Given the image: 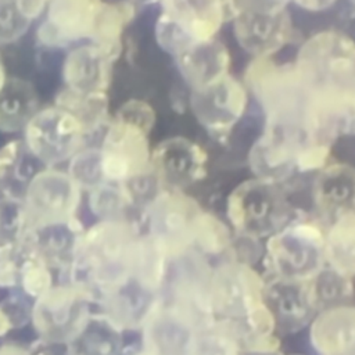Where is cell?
I'll return each mask as SVG.
<instances>
[{
    "mask_svg": "<svg viewBox=\"0 0 355 355\" xmlns=\"http://www.w3.org/2000/svg\"><path fill=\"white\" fill-rule=\"evenodd\" d=\"M67 172L73 182L83 190L87 191L97 184L105 182L98 146H85L68 159Z\"/></svg>",
    "mask_w": 355,
    "mask_h": 355,
    "instance_id": "cell-33",
    "label": "cell"
},
{
    "mask_svg": "<svg viewBox=\"0 0 355 355\" xmlns=\"http://www.w3.org/2000/svg\"><path fill=\"white\" fill-rule=\"evenodd\" d=\"M19 243V241H18ZM21 244V243H19ZM18 288L32 301L43 295L54 286L53 269L32 250L22 245Z\"/></svg>",
    "mask_w": 355,
    "mask_h": 355,
    "instance_id": "cell-31",
    "label": "cell"
},
{
    "mask_svg": "<svg viewBox=\"0 0 355 355\" xmlns=\"http://www.w3.org/2000/svg\"><path fill=\"white\" fill-rule=\"evenodd\" d=\"M230 245L227 226L209 212L200 211L191 225L190 247L201 255H216Z\"/></svg>",
    "mask_w": 355,
    "mask_h": 355,
    "instance_id": "cell-30",
    "label": "cell"
},
{
    "mask_svg": "<svg viewBox=\"0 0 355 355\" xmlns=\"http://www.w3.org/2000/svg\"><path fill=\"white\" fill-rule=\"evenodd\" d=\"M324 262L344 277L355 276V211L334 219L324 233Z\"/></svg>",
    "mask_w": 355,
    "mask_h": 355,
    "instance_id": "cell-26",
    "label": "cell"
},
{
    "mask_svg": "<svg viewBox=\"0 0 355 355\" xmlns=\"http://www.w3.org/2000/svg\"><path fill=\"white\" fill-rule=\"evenodd\" d=\"M330 155V144L329 143H311L308 144L295 159V169L301 172H309L322 169L327 165V159Z\"/></svg>",
    "mask_w": 355,
    "mask_h": 355,
    "instance_id": "cell-38",
    "label": "cell"
},
{
    "mask_svg": "<svg viewBox=\"0 0 355 355\" xmlns=\"http://www.w3.org/2000/svg\"><path fill=\"white\" fill-rule=\"evenodd\" d=\"M136 11L137 7L126 0H103L89 42L97 44L116 61L122 53L123 32L135 19Z\"/></svg>",
    "mask_w": 355,
    "mask_h": 355,
    "instance_id": "cell-25",
    "label": "cell"
},
{
    "mask_svg": "<svg viewBox=\"0 0 355 355\" xmlns=\"http://www.w3.org/2000/svg\"><path fill=\"white\" fill-rule=\"evenodd\" d=\"M36 161L26 150L22 139H11L0 147V186L4 180H18L25 184L36 172L32 166Z\"/></svg>",
    "mask_w": 355,
    "mask_h": 355,
    "instance_id": "cell-32",
    "label": "cell"
},
{
    "mask_svg": "<svg viewBox=\"0 0 355 355\" xmlns=\"http://www.w3.org/2000/svg\"><path fill=\"white\" fill-rule=\"evenodd\" d=\"M313 201L320 212L338 218L355 211V168L326 165L313 183Z\"/></svg>",
    "mask_w": 355,
    "mask_h": 355,
    "instance_id": "cell-22",
    "label": "cell"
},
{
    "mask_svg": "<svg viewBox=\"0 0 355 355\" xmlns=\"http://www.w3.org/2000/svg\"><path fill=\"white\" fill-rule=\"evenodd\" d=\"M352 1H354V3H355V0H352Z\"/></svg>",
    "mask_w": 355,
    "mask_h": 355,
    "instance_id": "cell-46",
    "label": "cell"
},
{
    "mask_svg": "<svg viewBox=\"0 0 355 355\" xmlns=\"http://www.w3.org/2000/svg\"><path fill=\"white\" fill-rule=\"evenodd\" d=\"M200 211L191 198L175 190H159L144 208L148 233L165 244L171 259L191 250L190 230Z\"/></svg>",
    "mask_w": 355,
    "mask_h": 355,
    "instance_id": "cell-12",
    "label": "cell"
},
{
    "mask_svg": "<svg viewBox=\"0 0 355 355\" xmlns=\"http://www.w3.org/2000/svg\"><path fill=\"white\" fill-rule=\"evenodd\" d=\"M103 0H51L35 32L44 50H68L89 42Z\"/></svg>",
    "mask_w": 355,
    "mask_h": 355,
    "instance_id": "cell-10",
    "label": "cell"
},
{
    "mask_svg": "<svg viewBox=\"0 0 355 355\" xmlns=\"http://www.w3.org/2000/svg\"><path fill=\"white\" fill-rule=\"evenodd\" d=\"M243 347L233 329L220 320L198 330L186 351V355H241Z\"/></svg>",
    "mask_w": 355,
    "mask_h": 355,
    "instance_id": "cell-28",
    "label": "cell"
},
{
    "mask_svg": "<svg viewBox=\"0 0 355 355\" xmlns=\"http://www.w3.org/2000/svg\"><path fill=\"white\" fill-rule=\"evenodd\" d=\"M40 107V97L32 82L8 76L0 89V133H22Z\"/></svg>",
    "mask_w": 355,
    "mask_h": 355,
    "instance_id": "cell-23",
    "label": "cell"
},
{
    "mask_svg": "<svg viewBox=\"0 0 355 355\" xmlns=\"http://www.w3.org/2000/svg\"><path fill=\"white\" fill-rule=\"evenodd\" d=\"M126 1H129V3H132L137 7L139 4H148V3H153V1H158V0H126Z\"/></svg>",
    "mask_w": 355,
    "mask_h": 355,
    "instance_id": "cell-44",
    "label": "cell"
},
{
    "mask_svg": "<svg viewBox=\"0 0 355 355\" xmlns=\"http://www.w3.org/2000/svg\"><path fill=\"white\" fill-rule=\"evenodd\" d=\"M0 355H33L31 347L15 341H7L0 344Z\"/></svg>",
    "mask_w": 355,
    "mask_h": 355,
    "instance_id": "cell-40",
    "label": "cell"
},
{
    "mask_svg": "<svg viewBox=\"0 0 355 355\" xmlns=\"http://www.w3.org/2000/svg\"><path fill=\"white\" fill-rule=\"evenodd\" d=\"M98 150L105 182L125 183L151 171L148 133L112 115L101 133Z\"/></svg>",
    "mask_w": 355,
    "mask_h": 355,
    "instance_id": "cell-9",
    "label": "cell"
},
{
    "mask_svg": "<svg viewBox=\"0 0 355 355\" xmlns=\"http://www.w3.org/2000/svg\"><path fill=\"white\" fill-rule=\"evenodd\" d=\"M294 65L308 89L349 83L355 72V42L341 32H319L302 44Z\"/></svg>",
    "mask_w": 355,
    "mask_h": 355,
    "instance_id": "cell-8",
    "label": "cell"
},
{
    "mask_svg": "<svg viewBox=\"0 0 355 355\" xmlns=\"http://www.w3.org/2000/svg\"><path fill=\"white\" fill-rule=\"evenodd\" d=\"M83 193L67 171L57 166L37 169L22 191L24 232L36 226L76 218Z\"/></svg>",
    "mask_w": 355,
    "mask_h": 355,
    "instance_id": "cell-7",
    "label": "cell"
},
{
    "mask_svg": "<svg viewBox=\"0 0 355 355\" xmlns=\"http://www.w3.org/2000/svg\"><path fill=\"white\" fill-rule=\"evenodd\" d=\"M22 248L17 240L0 244V288H18Z\"/></svg>",
    "mask_w": 355,
    "mask_h": 355,
    "instance_id": "cell-35",
    "label": "cell"
},
{
    "mask_svg": "<svg viewBox=\"0 0 355 355\" xmlns=\"http://www.w3.org/2000/svg\"><path fill=\"white\" fill-rule=\"evenodd\" d=\"M83 230L85 227L76 216L69 220L28 229L17 241L36 252L51 269H58L67 275Z\"/></svg>",
    "mask_w": 355,
    "mask_h": 355,
    "instance_id": "cell-18",
    "label": "cell"
},
{
    "mask_svg": "<svg viewBox=\"0 0 355 355\" xmlns=\"http://www.w3.org/2000/svg\"><path fill=\"white\" fill-rule=\"evenodd\" d=\"M32 300L19 288L10 290V294L0 301V312L10 322L12 329H19L31 323Z\"/></svg>",
    "mask_w": 355,
    "mask_h": 355,
    "instance_id": "cell-37",
    "label": "cell"
},
{
    "mask_svg": "<svg viewBox=\"0 0 355 355\" xmlns=\"http://www.w3.org/2000/svg\"><path fill=\"white\" fill-rule=\"evenodd\" d=\"M237 43L254 58L270 57L293 40L291 18L283 6L240 8L233 18Z\"/></svg>",
    "mask_w": 355,
    "mask_h": 355,
    "instance_id": "cell-11",
    "label": "cell"
},
{
    "mask_svg": "<svg viewBox=\"0 0 355 355\" xmlns=\"http://www.w3.org/2000/svg\"><path fill=\"white\" fill-rule=\"evenodd\" d=\"M31 25L32 22L19 12L14 0L0 3V46L18 42Z\"/></svg>",
    "mask_w": 355,
    "mask_h": 355,
    "instance_id": "cell-34",
    "label": "cell"
},
{
    "mask_svg": "<svg viewBox=\"0 0 355 355\" xmlns=\"http://www.w3.org/2000/svg\"><path fill=\"white\" fill-rule=\"evenodd\" d=\"M309 338L319 355H355V306L334 305L311 320Z\"/></svg>",
    "mask_w": 355,
    "mask_h": 355,
    "instance_id": "cell-21",
    "label": "cell"
},
{
    "mask_svg": "<svg viewBox=\"0 0 355 355\" xmlns=\"http://www.w3.org/2000/svg\"><path fill=\"white\" fill-rule=\"evenodd\" d=\"M263 297L275 316L276 326L287 331L300 330L319 312L312 279L282 280L273 277L265 284Z\"/></svg>",
    "mask_w": 355,
    "mask_h": 355,
    "instance_id": "cell-15",
    "label": "cell"
},
{
    "mask_svg": "<svg viewBox=\"0 0 355 355\" xmlns=\"http://www.w3.org/2000/svg\"><path fill=\"white\" fill-rule=\"evenodd\" d=\"M232 226L247 237L272 236L290 223V212L273 182L250 179L239 184L226 200Z\"/></svg>",
    "mask_w": 355,
    "mask_h": 355,
    "instance_id": "cell-6",
    "label": "cell"
},
{
    "mask_svg": "<svg viewBox=\"0 0 355 355\" xmlns=\"http://www.w3.org/2000/svg\"><path fill=\"white\" fill-rule=\"evenodd\" d=\"M324 232L311 220L290 222L269 236L266 259L273 277L282 280L313 279L324 263Z\"/></svg>",
    "mask_w": 355,
    "mask_h": 355,
    "instance_id": "cell-3",
    "label": "cell"
},
{
    "mask_svg": "<svg viewBox=\"0 0 355 355\" xmlns=\"http://www.w3.org/2000/svg\"><path fill=\"white\" fill-rule=\"evenodd\" d=\"M207 159V153L197 143L175 136L158 143L151 151V169L158 182L186 186L205 178Z\"/></svg>",
    "mask_w": 355,
    "mask_h": 355,
    "instance_id": "cell-17",
    "label": "cell"
},
{
    "mask_svg": "<svg viewBox=\"0 0 355 355\" xmlns=\"http://www.w3.org/2000/svg\"><path fill=\"white\" fill-rule=\"evenodd\" d=\"M115 60L92 42L69 47L61 62L62 87L76 93H108Z\"/></svg>",
    "mask_w": 355,
    "mask_h": 355,
    "instance_id": "cell-14",
    "label": "cell"
},
{
    "mask_svg": "<svg viewBox=\"0 0 355 355\" xmlns=\"http://www.w3.org/2000/svg\"><path fill=\"white\" fill-rule=\"evenodd\" d=\"M265 283L248 265L229 262L212 269L209 302L215 320L226 322L240 338L244 322L265 302Z\"/></svg>",
    "mask_w": 355,
    "mask_h": 355,
    "instance_id": "cell-5",
    "label": "cell"
},
{
    "mask_svg": "<svg viewBox=\"0 0 355 355\" xmlns=\"http://www.w3.org/2000/svg\"><path fill=\"white\" fill-rule=\"evenodd\" d=\"M85 193L87 208L97 220L130 219L129 211L133 205L122 184L103 182Z\"/></svg>",
    "mask_w": 355,
    "mask_h": 355,
    "instance_id": "cell-29",
    "label": "cell"
},
{
    "mask_svg": "<svg viewBox=\"0 0 355 355\" xmlns=\"http://www.w3.org/2000/svg\"><path fill=\"white\" fill-rule=\"evenodd\" d=\"M128 355H159V354H157V352H154V351H151L148 348H144L141 345V348H139V349H136V351H133V352H130Z\"/></svg>",
    "mask_w": 355,
    "mask_h": 355,
    "instance_id": "cell-43",
    "label": "cell"
},
{
    "mask_svg": "<svg viewBox=\"0 0 355 355\" xmlns=\"http://www.w3.org/2000/svg\"><path fill=\"white\" fill-rule=\"evenodd\" d=\"M190 100L196 118L215 137L229 135L248 105L247 87L232 75L193 90Z\"/></svg>",
    "mask_w": 355,
    "mask_h": 355,
    "instance_id": "cell-13",
    "label": "cell"
},
{
    "mask_svg": "<svg viewBox=\"0 0 355 355\" xmlns=\"http://www.w3.org/2000/svg\"><path fill=\"white\" fill-rule=\"evenodd\" d=\"M3 1H11V0H0V3H3Z\"/></svg>",
    "mask_w": 355,
    "mask_h": 355,
    "instance_id": "cell-45",
    "label": "cell"
},
{
    "mask_svg": "<svg viewBox=\"0 0 355 355\" xmlns=\"http://www.w3.org/2000/svg\"><path fill=\"white\" fill-rule=\"evenodd\" d=\"M94 302L86 286L64 280L32 302L31 324L40 340L65 345L87 320Z\"/></svg>",
    "mask_w": 355,
    "mask_h": 355,
    "instance_id": "cell-2",
    "label": "cell"
},
{
    "mask_svg": "<svg viewBox=\"0 0 355 355\" xmlns=\"http://www.w3.org/2000/svg\"><path fill=\"white\" fill-rule=\"evenodd\" d=\"M112 118L126 122L129 125L137 126L144 132L150 133V130L155 123V111L144 100L129 98L119 105V108L112 115Z\"/></svg>",
    "mask_w": 355,
    "mask_h": 355,
    "instance_id": "cell-36",
    "label": "cell"
},
{
    "mask_svg": "<svg viewBox=\"0 0 355 355\" xmlns=\"http://www.w3.org/2000/svg\"><path fill=\"white\" fill-rule=\"evenodd\" d=\"M89 136L76 116L55 105H42L22 130L28 153L43 166H58L87 146Z\"/></svg>",
    "mask_w": 355,
    "mask_h": 355,
    "instance_id": "cell-4",
    "label": "cell"
},
{
    "mask_svg": "<svg viewBox=\"0 0 355 355\" xmlns=\"http://www.w3.org/2000/svg\"><path fill=\"white\" fill-rule=\"evenodd\" d=\"M65 351L67 355H123V331L103 312H92Z\"/></svg>",
    "mask_w": 355,
    "mask_h": 355,
    "instance_id": "cell-24",
    "label": "cell"
},
{
    "mask_svg": "<svg viewBox=\"0 0 355 355\" xmlns=\"http://www.w3.org/2000/svg\"><path fill=\"white\" fill-rule=\"evenodd\" d=\"M7 78H8V75H7V71H6V64H4L3 57L0 54V89L4 86Z\"/></svg>",
    "mask_w": 355,
    "mask_h": 355,
    "instance_id": "cell-42",
    "label": "cell"
},
{
    "mask_svg": "<svg viewBox=\"0 0 355 355\" xmlns=\"http://www.w3.org/2000/svg\"><path fill=\"white\" fill-rule=\"evenodd\" d=\"M19 12L29 21L35 22L42 19L51 0H14Z\"/></svg>",
    "mask_w": 355,
    "mask_h": 355,
    "instance_id": "cell-39",
    "label": "cell"
},
{
    "mask_svg": "<svg viewBox=\"0 0 355 355\" xmlns=\"http://www.w3.org/2000/svg\"><path fill=\"white\" fill-rule=\"evenodd\" d=\"M175 60L182 76L193 90L205 89L229 75V50L214 37L193 42Z\"/></svg>",
    "mask_w": 355,
    "mask_h": 355,
    "instance_id": "cell-20",
    "label": "cell"
},
{
    "mask_svg": "<svg viewBox=\"0 0 355 355\" xmlns=\"http://www.w3.org/2000/svg\"><path fill=\"white\" fill-rule=\"evenodd\" d=\"M139 236L132 219L96 220L80 234L65 280L86 286L97 302L132 279Z\"/></svg>",
    "mask_w": 355,
    "mask_h": 355,
    "instance_id": "cell-1",
    "label": "cell"
},
{
    "mask_svg": "<svg viewBox=\"0 0 355 355\" xmlns=\"http://www.w3.org/2000/svg\"><path fill=\"white\" fill-rule=\"evenodd\" d=\"M54 104L76 116L89 139L101 135L111 119L108 93H76L61 87L54 96Z\"/></svg>",
    "mask_w": 355,
    "mask_h": 355,
    "instance_id": "cell-27",
    "label": "cell"
},
{
    "mask_svg": "<svg viewBox=\"0 0 355 355\" xmlns=\"http://www.w3.org/2000/svg\"><path fill=\"white\" fill-rule=\"evenodd\" d=\"M162 14L171 18L193 42L215 36L225 21L239 11L236 0H158Z\"/></svg>",
    "mask_w": 355,
    "mask_h": 355,
    "instance_id": "cell-16",
    "label": "cell"
},
{
    "mask_svg": "<svg viewBox=\"0 0 355 355\" xmlns=\"http://www.w3.org/2000/svg\"><path fill=\"white\" fill-rule=\"evenodd\" d=\"M141 331L144 348L159 355H186L198 327L186 315L157 298Z\"/></svg>",
    "mask_w": 355,
    "mask_h": 355,
    "instance_id": "cell-19",
    "label": "cell"
},
{
    "mask_svg": "<svg viewBox=\"0 0 355 355\" xmlns=\"http://www.w3.org/2000/svg\"><path fill=\"white\" fill-rule=\"evenodd\" d=\"M241 355H282L277 349H244Z\"/></svg>",
    "mask_w": 355,
    "mask_h": 355,
    "instance_id": "cell-41",
    "label": "cell"
}]
</instances>
